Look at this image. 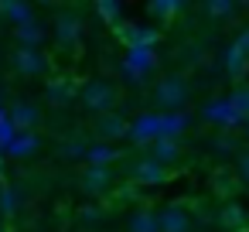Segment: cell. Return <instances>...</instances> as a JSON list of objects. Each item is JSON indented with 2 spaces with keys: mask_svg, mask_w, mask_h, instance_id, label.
<instances>
[{
  "mask_svg": "<svg viewBox=\"0 0 249 232\" xmlns=\"http://www.w3.org/2000/svg\"><path fill=\"white\" fill-rule=\"evenodd\" d=\"M191 89H188V79L184 75H164L154 89V106L160 113H184V103H188Z\"/></svg>",
  "mask_w": 249,
  "mask_h": 232,
  "instance_id": "6da1fadb",
  "label": "cell"
},
{
  "mask_svg": "<svg viewBox=\"0 0 249 232\" xmlns=\"http://www.w3.org/2000/svg\"><path fill=\"white\" fill-rule=\"evenodd\" d=\"M157 69V52L154 48H126L123 62H120V72L130 86H140L147 82V75Z\"/></svg>",
  "mask_w": 249,
  "mask_h": 232,
  "instance_id": "7a4b0ae2",
  "label": "cell"
},
{
  "mask_svg": "<svg viewBox=\"0 0 249 232\" xmlns=\"http://www.w3.org/2000/svg\"><path fill=\"white\" fill-rule=\"evenodd\" d=\"M79 99H82V106H86L89 113H96V116H106V113H113V106H116V92H113V86L103 82V79H89V82L79 89Z\"/></svg>",
  "mask_w": 249,
  "mask_h": 232,
  "instance_id": "3957f363",
  "label": "cell"
},
{
  "mask_svg": "<svg viewBox=\"0 0 249 232\" xmlns=\"http://www.w3.org/2000/svg\"><path fill=\"white\" fill-rule=\"evenodd\" d=\"M191 222L195 215L184 201H171L157 212V232H191Z\"/></svg>",
  "mask_w": 249,
  "mask_h": 232,
  "instance_id": "277c9868",
  "label": "cell"
},
{
  "mask_svg": "<svg viewBox=\"0 0 249 232\" xmlns=\"http://www.w3.org/2000/svg\"><path fill=\"white\" fill-rule=\"evenodd\" d=\"M133 143H154V140H164V113H140L133 123H130V133H126Z\"/></svg>",
  "mask_w": 249,
  "mask_h": 232,
  "instance_id": "5b68a950",
  "label": "cell"
},
{
  "mask_svg": "<svg viewBox=\"0 0 249 232\" xmlns=\"http://www.w3.org/2000/svg\"><path fill=\"white\" fill-rule=\"evenodd\" d=\"M222 65H225V72H229L232 79H239V75L246 72V65H249V31H242V35L225 48Z\"/></svg>",
  "mask_w": 249,
  "mask_h": 232,
  "instance_id": "8992f818",
  "label": "cell"
},
{
  "mask_svg": "<svg viewBox=\"0 0 249 232\" xmlns=\"http://www.w3.org/2000/svg\"><path fill=\"white\" fill-rule=\"evenodd\" d=\"M82 35H86V24H82V18L79 14H58L55 18V38H58V45L62 48H75L79 41H82Z\"/></svg>",
  "mask_w": 249,
  "mask_h": 232,
  "instance_id": "52a82bcc",
  "label": "cell"
},
{
  "mask_svg": "<svg viewBox=\"0 0 249 232\" xmlns=\"http://www.w3.org/2000/svg\"><path fill=\"white\" fill-rule=\"evenodd\" d=\"M201 116H205L208 123L222 126V130H232V126H239V123H242V116L232 109L229 96H225V99H212V103H205V106H201Z\"/></svg>",
  "mask_w": 249,
  "mask_h": 232,
  "instance_id": "ba28073f",
  "label": "cell"
},
{
  "mask_svg": "<svg viewBox=\"0 0 249 232\" xmlns=\"http://www.w3.org/2000/svg\"><path fill=\"white\" fill-rule=\"evenodd\" d=\"M116 38L126 48H157V41H160V35L154 28H147V24H123L116 31Z\"/></svg>",
  "mask_w": 249,
  "mask_h": 232,
  "instance_id": "9c48e42d",
  "label": "cell"
},
{
  "mask_svg": "<svg viewBox=\"0 0 249 232\" xmlns=\"http://www.w3.org/2000/svg\"><path fill=\"white\" fill-rule=\"evenodd\" d=\"M7 116H11V123H14L18 133H35V126L41 123V109H38L35 103H28V99L14 103V106L7 109Z\"/></svg>",
  "mask_w": 249,
  "mask_h": 232,
  "instance_id": "30bf717a",
  "label": "cell"
},
{
  "mask_svg": "<svg viewBox=\"0 0 249 232\" xmlns=\"http://www.w3.org/2000/svg\"><path fill=\"white\" fill-rule=\"evenodd\" d=\"M14 69L21 75H45L48 72V58L41 48H18L14 52Z\"/></svg>",
  "mask_w": 249,
  "mask_h": 232,
  "instance_id": "8fae6325",
  "label": "cell"
},
{
  "mask_svg": "<svg viewBox=\"0 0 249 232\" xmlns=\"http://www.w3.org/2000/svg\"><path fill=\"white\" fill-rule=\"evenodd\" d=\"M79 96V89H75V82L69 79V75H55V79H48V86H45V99L52 103V106H69L72 99Z\"/></svg>",
  "mask_w": 249,
  "mask_h": 232,
  "instance_id": "7c38bea8",
  "label": "cell"
},
{
  "mask_svg": "<svg viewBox=\"0 0 249 232\" xmlns=\"http://www.w3.org/2000/svg\"><path fill=\"white\" fill-rule=\"evenodd\" d=\"M96 137H103V140H120V137H126L130 133V123L113 109V113H106V116H96Z\"/></svg>",
  "mask_w": 249,
  "mask_h": 232,
  "instance_id": "4fadbf2b",
  "label": "cell"
},
{
  "mask_svg": "<svg viewBox=\"0 0 249 232\" xmlns=\"http://www.w3.org/2000/svg\"><path fill=\"white\" fill-rule=\"evenodd\" d=\"M14 38H18V48H41V41H45V24H41L38 18H31V21H24V24L14 28Z\"/></svg>",
  "mask_w": 249,
  "mask_h": 232,
  "instance_id": "5bb4252c",
  "label": "cell"
},
{
  "mask_svg": "<svg viewBox=\"0 0 249 232\" xmlns=\"http://www.w3.org/2000/svg\"><path fill=\"white\" fill-rule=\"evenodd\" d=\"M150 161L160 164V167H171L181 161V143L178 140H154L150 143Z\"/></svg>",
  "mask_w": 249,
  "mask_h": 232,
  "instance_id": "9a60e30c",
  "label": "cell"
},
{
  "mask_svg": "<svg viewBox=\"0 0 249 232\" xmlns=\"http://www.w3.org/2000/svg\"><path fill=\"white\" fill-rule=\"evenodd\" d=\"M109 181H113L109 167H86L82 171V191L86 195H106Z\"/></svg>",
  "mask_w": 249,
  "mask_h": 232,
  "instance_id": "2e32d148",
  "label": "cell"
},
{
  "mask_svg": "<svg viewBox=\"0 0 249 232\" xmlns=\"http://www.w3.org/2000/svg\"><path fill=\"white\" fill-rule=\"evenodd\" d=\"M164 178H167V167L154 164L150 157H143V161H137V164H133V181H140L143 188H147V184H160Z\"/></svg>",
  "mask_w": 249,
  "mask_h": 232,
  "instance_id": "e0dca14e",
  "label": "cell"
},
{
  "mask_svg": "<svg viewBox=\"0 0 249 232\" xmlns=\"http://www.w3.org/2000/svg\"><path fill=\"white\" fill-rule=\"evenodd\" d=\"M218 225L229 229V232H242V229H246V208H242L239 201H225V205L218 208Z\"/></svg>",
  "mask_w": 249,
  "mask_h": 232,
  "instance_id": "ac0fdd59",
  "label": "cell"
},
{
  "mask_svg": "<svg viewBox=\"0 0 249 232\" xmlns=\"http://www.w3.org/2000/svg\"><path fill=\"white\" fill-rule=\"evenodd\" d=\"M41 147V140H38V133H18L14 140H11V147L4 150L7 157H14V161H24V157H31L35 150Z\"/></svg>",
  "mask_w": 249,
  "mask_h": 232,
  "instance_id": "d6986e66",
  "label": "cell"
},
{
  "mask_svg": "<svg viewBox=\"0 0 249 232\" xmlns=\"http://www.w3.org/2000/svg\"><path fill=\"white\" fill-rule=\"evenodd\" d=\"M86 161H89V167H109L113 161H120V154L109 143H96V147L86 150Z\"/></svg>",
  "mask_w": 249,
  "mask_h": 232,
  "instance_id": "ffe728a7",
  "label": "cell"
},
{
  "mask_svg": "<svg viewBox=\"0 0 249 232\" xmlns=\"http://www.w3.org/2000/svg\"><path fill=\"white\" fill-rule=\"evenodd\" d=\"M0 14H4V18L18 28V24H24V21H31V18H35V7L18 4V0H7V4H0Z\"/></svg>",
  "mask_w": 249,
  "mask_h": 232,
  "instance_id": "44dd1931",
  "label": "cell"
},
{
  "mask_svg": "<svg viewBox=\"0 0 249 232\" xmlns=\"http://www.w3.org/2000/svg\"><path fill=\"white\" fill-rule=\"evenodd\" d=\"M130 232H157V212L137 208V212L130 215Z\"/></svg>",
  "mask_w": 249,
  "mask_h": 232,
  "instance_id": "7402d4cb",
  "label": "cell"
},
{
  "mask_svg": "<svg viewBox=\"0 0 249 232\" xmlns=\"http://www.w3.org/2000/svg\"><path fill=\"white\" fill-rule=\"evenodd\" d=\"M181 11H184V4H178V0H157V4H147V14H154V18L167 21V24H171V18L181 14Z\"/></svg>",
  "mask_w": 249,
  "mask_h": 232,
  "instance_id": "603a6c76",
  "label": "cell"
},
{
  "mask_svg": "<svg viewBox=\"0 0 249 232\" xmlns=\"http://www.w3.org/2000/svg\"><path fill=\"white\" fill-rule=\"evenodd\" d=\"M212 150H215L218 157H235V154H239V147H235V140H232L229 130H222V133L212 137Z\"/></svg>",
  "mask_w": 249,
  "mask_h": 232,
  "instance_id": "cb8c5ba5",
  "label": "cell"
},
{
  "mask_svg": "<svg viewBox=\"0 0 249 232\" xmlns=\"http://www.w3.org/2000/svg\"><path fill=\"white\" fill-rule=\"evenodd\" d=\"M18 205H21L18 188H14V184H0V215H14Z\"/></svg>",
  "mask_w": 249,
  "mask_h": 232,
  "instance_id": "d4e9b609",
  "label": "cell"
},
{
  "mask_svg": "<svg viewBox=\"0 0 249 232\" xmlns=\"http://www.w3.org/2000/svg\"><path fill=\"white\" fill-rule=\"evenodd\" d=\"M18 137V130H14V123H11V116H7V106L0 103V154H4L7 147H11V140Z\"/></svg>",
  "mask_w": 249,
  "mask_h": 232,
  "instance_id": "484cf974",
  "label": "cell"
},
{
  "mask_svg": "<svg viewBox=\"0 0 249 232\" xmlns=\"http://www.w3.org/2000/svg\"><path fill=\"white\" fill-rule=\"evenodd\" d=\"M229 103H232V109L242 116V123L249 120V86H239L232 96H229Z\"/></svg>",
  "mask_w": 249,
  "mask_h": 232,
  "instance_id": "4316f807",
  "label": "cell"
},
{
  "mask_svg": "<svg viewBox=\"0 0 249 232\" xmlns=\"http://www.w3.org/2000/svg\"><path fill=\"white\" fill-rule=\"evenodd\" d=\"M96 11H99V14H103V18H106L116 31L126 24V21H123V7H120V4H96Z\"/></svg>",
  "mask_w": 249,
  "mask_h": 232,
  "instance_id": "83f0119b",
  "label": "cell"
},
{
  "mask_svg": "<svg viewBox=\"0 0 249 232\" xmlns=\"http://www.w3.org/2000/svg\"><path fill=\"white\" fill-rule=\"evenodd\" d=\"M205 11H208L212 18H232L239 7H235V4H222V0H215V4H205Z\"/></svg>",
  "mask_w": 249,
  "mask_h": 232,
  "instance_id": "f1b7e54d",
  "label": "cell"
},
{
  "mask_svg": "<svg viewBox=\"0 0 249 232\" xmlns=\"http://www.w3.org/2000/svg\"><path fill=\"white\" fill-rule=\"evenodd\" d=\"M235 174L242 184H249V150H239L235 154Z\"/></svg>",
  "mask_w": 249,
  "mask_h": 232,
  "instance_id": "f546056e",
  "label": "cell"
},
{
  "mask_svg": "<svg viewBox=\"0 0 249 232\" xmlns=\"http://www.w3.org/2000/svg\"><path fill=\"white\" fill-rule=\"evenodd\" d=\"M86 143H79V140H69L65 147H62V157H86Z\"/></svg>",
  "mask_w": 249,
  "mask_h": 232,
  "instance_id": "4dcf8cb0",
  "label": "cell"
},
{
  "mask_svg": "<svg viewBox=\"0 0 249 232\" xmlns=\"http://www.w3.org/2000/svg\"><path fill=\"white\" fill-rule=\"evenodd\" d=\"M79 215H82V222H99V215H103V212H99L96 205H86V208H82Z\"/></svg>",
  "mask_w": 249,
  "mask_h": 232,
  "instance_id": "1f68e13d",
  "label": "cell"
},
{
  "mask_svg": "<svg viewBox=\"0 0 249 232\" xmlns=\"http://www.w3.org/2000/svg\"><path fill=\"white\" fill-rule=\"evenodd\" d=\"M215 184H218V195H232V191H235V188H232L235 181H229V178H222V174H218V181H215Z\"/></svg>",
  "mask_w": 249,
  "mask_h": 232,
  "instance_id": "d6a6232c",
  "label": "cell"
},
{
  "mask_svg": "<svg viewBox=\"0 0 249 232\" xmlns=\"http://www.w3.org/2000/svg\"><path fill=\"white\" fill-rule=\"evenodd\" d=\"M0 174H4V161H0Z\"/></svg>",
  "mask_w": 249,
  "mask_h": 232,
  "instance_id": "836d02e7",
  "label": "cell"
},
{
  "mask_svg": "<svg viewBox=\"0 0 249 232\" xmlns=\"http://www.w3.org/2000/svg\"><path fill=\"white\" fill-rule=\"evenodd\" d=\"M246 133H249V120H246Z\"/></svg>",
  "mask_w": 249,
  "mask_h": 232,
  "instance_id": "e575fe53",
  "label": "cell"
}]
</instances>
